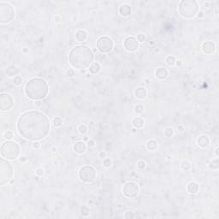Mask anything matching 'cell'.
<instances>
[{"label": "cell", "mask_w": 219, "mask_h": 219, "mask_svg": "<svg viewBox=\"0 0 219 219\" xmlns=\"http://www.w3.org/2000/svg\"><path fill=\"white\" fill-rule=\"evenodd\" d=\"M20 134L25 139L37 141L44 139L50 132L51 123L48 117L43 113L31 110L21 116L17 123Z\"/></svg>", "instance_id": "obj_1"}, {"label": "cell", "mask_w": 219, "mask_h": 219, "mask_svg": "<svg viewBox=\"0 0 219 219\" xmlns=\"http://www.w3.org/2000/svg\"><path fill=\"white\" fill-rule=\"evenodd\" d=\"M94 56L91 49L86 45H76L70 52L69 59L71 66L78 69L83 70L92 64Z\"/></svg>", "instance_id": "obj_2"}, {"label": "cell", "mask_w": 219, "mask_h": 219, "mask_svg": "<svg viewBox=\"0 0 219 219\" xmlns=\"http://www.w3.org/2000/svg\"><path fill=\"white\" fill-rule=\"evenodd\" d=\"M48 84L40 78L30 79L25 86L26 95L33 100H39L45 98L48 93Z\"/></svg>", "instance_id": "obj_3"}, {"label": "cell", "mask_w": 219, "mask_h": 219, "mask_svg": "<svg viewBox=\"0 0 219 219\" xmlns=\"http://www.w3.org/2000/svg\"><path fill=\"white\" fill-rule=\"evenodd\" d=\"M199 11V4L194 0H183L179 5V12L184 18H192Z\"/></svg>", "instance_id": "obj_4"}, {"label": "cell", "mask_w": 219, "mask_h": 219, "mask_svg": "<svg viewBox=\"0 0 219 219\" xmlns=\"http://www.w3.org/2000/svg\"><path fill=\"white\" fill-rule=\"evenodd\" d=\"M1 156L7 160H14L20 154L18 144L14 141H5L1 146Z\"/></svg>", "instance_id": "obj_5"}, {"label": "cell", "mask_w": 219, "mask_h": 219, "mask_svg": "<svg viewBox=\"0 0 219 219\" xmlns=\"http://www.w3.org/2000/svg\"><path fill=\"white\" fill-rule=\"evenodd\" d=\"M14 169L10 163L7 161V159H3L2 158L0 159V184L2 186L8 183L13 177Z\"/></svg>", "instance_id": "obj_6"}, {"label": "cell", "mask_w": 219, "mask_h": 219, "mask_svg": "<svg viewBox=\"0 0 219 219\" xmlns=\"http://www.w3.org/2000/svg\"><path fill=\"white\" fill-rule=\"evenodd\" d=\"M15 17L14 8L6 3H0V22L2 24L9 23Z\"/></svg>", "instance_id": "obj_7"}, {"label": "cell", "mask_w": 219, "mask_h": 219, "mask_svg": "<svg viewBox=\"0 0 219 219\" xmlns=\"http://www.w3.org/2000/svg\"><path fill=\"white\" fill-rule=\"evenodd\" d=\"M79 177L84 183H92L96 178V170L92 166H83L79 171Z\"/></svg>", "instance_id": "obj_8"}, {"label": "cell", "mask_w": 219, "mask_h": 219, "mask_svg": "<svg viewBox=\"0 0 219 219\" xmlns=\"http://www.w3.org/2000/svg\"><path fill=\"white\" fill-rule=\"evenodd\" d=\"M114 46L112 39L106 36L100 37L97 40V48L101 53H109Z\"/></svg>", "instance_id": "obj_9"}, {"label": "cell", "mask_w": 219, "mask_h": 219, "mask_svg": "<svg viewBox=\"0 0 219 219\" xmlns=\"http://www.w3.org/2000/svg\"><path fill=\"white\" fill-rule=\"evenodd\" d=\"M123 193L127 198H135L139 194V187L135 183L128 182L124 185Z\"/></svg>", "instance_id": "obj_10"}, {"label": "cell", "mask_w": 219, "mask_h": 219, "mask_svg": "<svg viewBox=\"0 0 219 219\" xmlns=\"http://www.w3.org/2000/svg\"><path fill=\"white\" fill-rule=\"evenodd\" d=\"M14 105V99L9 93H2L0 95V110L4 111L12 108Z\"/></svg>", "instance_id": "obj_11"}, {"label": "cell", "mask_w": 219, "mask_h": 219, "mask_svg": "<svg viewBox=\"0 0 219 219\" xmlns=\"http://www.w3.org/2000/svg\"><path fill=\"white\" fill-rule=\"evenodd\" d=\"M139 41L134 37H128L124 40V47L128 52H135L139 48Z\"/></svg>", "instance_id": "obj_12"}, {"label": "cell", "mask_w": 219, "mask_h": 219, "mask_svg": "<svg viewBox=\"0 0 219 219\" xmlns=\"http://www.w3.org/2000/svg\"><path fill=\"white\" fill-rule=\"evenodd\" d=\"M202 49L203 52L206 54H212L215 50H216V46L215 44L211 41H206L202 45Z\"/></svg>", "instance_id": "obj_13"}, {"label": "cell", "mask_w": 219, "mask_h": 219, "mask_svg": "<svg viewBox=\"0 0 219 219\" xmlns=\"http://www.w3.org/2000/svg\"><path fill=\"white\" fill-rule=\"evenodd\" d=\"M86 149H87V146H86V144L83 141H77L74 145V151L78 154L84 153Z\"/></svg>", "instance_id": "obj_14"}, {"label": "cell", "mask_w": 219, "mask_h": 219, "mask_svg": "<svg viewBox=\"0 0 219 219\" xmlns=\"http://www.w3.org/2000/svg\"><path fill=\"white\" fill-rule=\"evenodd\" d=\"M134 95L138 99H144L146 97V95H147V91H146L145 87H138V88L135 89Z\"/></svg>", "instance_id": "obj_15"}, {"label": "cell", "mask_w": 219, "mask_h": 219, "mask_svg": "<svg viewBox=\"0 0 219 219\" xmlns=\"http://www.w3.org/2000/svg\"><path fill=\"white\" fill-rule=\"evenodd\" d=\"M156 77L159 80H164L168 76V70L164 67H160L156 70Z\"/></svg>", "instance_id": "obj_16"}, {"label": "cell", "mask_w": 219, "mask_h": 219, "mask_svg": "<svg viewBox=\"0 0 219 219\" xmlns=\"http://www.w3.org/2000/svg\"><path fill=\"white\" fill-rule=\"evenodd\" d=\"M87 33L85 30H78L75 33V39L79 42H83L87 39Z\"/></svg>", "instance_id": "obj_17"}, {"label": "cell", "mask_w": 219, "mask_h": 219, "mask_svg": "<svg viewBox=\"0 0 219 219\" xmlns=\"http://www.w3.org/2000/svg\"><path fill=\"white\" fill-rule=\"evenodd\" d=\"M131 7L128 4H123L119 9V12L123 17H128L131 14Z\"/></svg>", "instance_id": "obj_18"}, {"label": "cell", "mask_w": 219, "mask_h": 219, "mask_svg": "<svg viewBox=\"0 0 219 219\" xmlns=\"http://www.w3.org/2000/svg\"><path fill=\"white\" fill-rule=\"evenodd\" d=\"M209 143H210V140L205 135H202L198 139V145L202 148H205V147L208 146Z\"/></svg>", "instance_id": "obj_19"}, {"label": "cell", "mask_w": 219, "mask_h": 219, "mask_svg": "<svg viewBox=\"0 0 219 219\" xmlns=\"http://www.w3.org/2000/svg\"><path fill=\"white\" fill-rule=\"evenodd\" d=\"M132 123L134 127L136 128H141L144 126V120L140 117H135L133 119Z\"/></svg>", "instance_id": "obj_20"}, {"label": "cell", "mask_w": 219, "mask_h": 219, "mask_svg": "<svg viewBox=\"0 0 219 219\" xmlns=\"http://www.w3.org/2000/svg\"><path fill=\"white\" fill-rule=\"evenodd\" d=\"M187 190L190 194H196L199 191V185L196 183H190L187 186Z\"/></svg>", "instance_id": "obj_21"}, {"label": "cell", "mask_w": 219, "mask_h": 219, "mask_svg": "<svg viewBox=\"0 0 219 219\" xmlns=\"http://www.w3.org/2000/svg\"><path fill=\"white\" fill-rule=\"evenodd\" d=\"M90 72L92 74H98L100 70V65L98 63H93L89 68Z\"/></svg>", "instance_id": "obj_22"}, {"label": "cell", "mask_w": 219, "mask_h": 219, "mask_svg": "<svg viewBox=\"0 0 219 219\" xmlns=\"http://www.w3.org/2000/svg\"><path fill=\"white\" fill-rule=\"evenodd\" d=\"M146 147H147L149 150L153 151V150L157 149V147H158V144H157V142H156L155 140H149V141L147 142V144H146Z\"/></svg>", "instance_id": "obj_23"}, {"label": "cell", "mask_w": 219, "mask_h": 219, "mask_svg": "<svg viewBox=\"0 0 219 219\" xmlns=\"http://www.w3.org/2000/svg\"><path fill=\"white\" fill-rule=\"evenodd\" d=\"M53 124L56 127H60L63 124V119L61 117H55L53 119Z\"/></svg>", "instance_id": "obj_24"}, {"label": "cell", "mask_w": 219, "mask_h": 219, "mask_svg": "<svg viewBox=\"0 0 219 219\" xmlns=\"http://www.w3.org/2000/svg\"><path fill=\"white\" fill-rule=\"evenodd\" d=\"M173 133H174V130L172 128H167L164 130V134L166 137H171L173 135Z\"/></svg>", "instance_id": "obj_25"}, {"label": "cell", "mask_w": 219, "mask_h": 219, "mask_svg": "<svg viewBox=\"0 0 219 219\" xmlns=\"http://www.w3.org/2000/svg\"><path fill=\"white\" fill-rule=\"evenodd\" d=\"M166 62L169 65H174L175 63H176V58L174 56H169L166 59Z\"/></svg>", "instance_id": "obj_26"}, {"label": "cell", "mask_w": 219, "mask_h": 219, "mask_svg": "<svg viewBox=\"0 0 219 219\" xmlns=\"http://www.w3.org/2000/svg\"><path fill=\"white\" fill-rule=\"evenodd\" d=\"M22 83V78L20 75H17L14 78V84H16L17 86H20Z\"/></svg>", "instance_id": "obj_27"}, {"label": "cell", "mask_w": 219, "mask_h": 219, "mask_svg": "<svg viewBox=\"0 0 219 219\" xmlns=\"http://www.w3.org/2000/svg\"><path fill=\"white\" fill-rule=\"evenodd\" d=\"M190 167H191V165H190V164H189L188 162H187V161L183 162V164H182V168H183V169H184V170H188V169H190Z\"/></svg>", "instance_id": "obj_28"}, {"label": "cell", "mask_w": 219, "mask_h": 219, "mask_svg": "<svg viewBox=\"0 0 219 219\" xmlns=\"http://www.w3.org/2000/svg\"><path fill=\"white\" fill-rule=\"evenodd\" d=\"M4 138L7 139V140H10L13 138V133L11 131H7L5 134H4Z\"/></svg>", "instance_id": "obj_29"}, {"label": "cell", "mask_w": 219, "mask_h": 219, "mask_svg": "<svg viewBox=\"0 0 219 219\" xmlns=\"http://www.w3.org/2000/svg\"><path fill=\"white\" fill-rule=\"evenodd\" d=\"M143 110H144V107H143V105H138L137 106H135V112H136V113H142V112H143Z\"/></svg>", "instance_id": "obj_30"}, {"label": "cell", "mask_w": 219, "mask_h": 219, "mask_svg": "<svg viewBox=\"0 0 219 219\" xmlns=\"http://www.w3.org/2000/svg\"><path fill=\"white\" fill-rule=\"evenodd\" d=\"M78 130H79V132H80L81 134H85V133L87 132V128L86 127V125H81V126H79Z\"/></svg>", "instance_id": "obj_31"}, {"label": "cell", "mask_w": 219, "mask_h": 219, "mask_svg": "<svg viewBox=\"0 0 219 219\" xmlns=\"http://www.w3.org/2000/svg\"><path fill=\"white\" fill-rule=\"evenodd\" d=\"M104 165H105L106 168L110 167V165H111V160H110V158H105V159L104 160Z\"/></svg>", "instance_id": "obj_32"}, {"label": "cell", "mask_w": 219, "mask_h": 219, "mask_svg": "<svg viewBox=\"0 0 219 219\" xmlns=\"http://www.w3.org/2000/svg\"><path fill=\"white\" fill-rule=\"evenodd\" d=\"M134 215L132 211H128L125 214V218H134Z\"/></svg>", "instance_id": "obj_33"}, {"label": "cell", "mask_w": 219, "mask_h": 219, "mask_svg": "<svg viewBox=\"0 0 219 219\" xmlns=\"http://www.w3.org/2000/svg\"><path fill=\"white\" fill-rule=\"evenodd\" d=\"M145 35L144 34H139L138 36H137V40L139 41V42H144V40H145Z\"/></svg>", "instance_id": "obj_34"}, {"label": "cell", "mask_w": 219, "mask_h": 219, "mask_svg": "<svg viewBox=\"0 0 219 219\" xmlns=\"http://www.w3.org/2000/svg\"><path fill=\"white\" fill-rule=\"evenodd\" d=\"M138 168H140V169H144L145 168V166H146V163L144 162V161H139L138 162Z\"/></svg>", "instance_id": "obj_35"}, {"label": "cell", "mask_w": 219, "mask_h": 219, "mask_svg": "<svg viewBox=\"0 0 219 219\" xmlns=\"http://www.w3.org/2000/svg\"><path fill=\"white\" fill-rule=\"evenodd\" d=\"M36 174L38 175V176H42L43 174H44V171H43V169H37V171H36Z\"/></svg>", "instance_id": "obj_36"}, {"label": "cell", "mask_w": 219, "mask_h": 219, "mask_svg": "<svg viewBox=\"0 0 219 219\" xmlns=\"http://www.w3.org/2000/svg\"><path fill=\"white\" fill-rule=\"evenodd\" d=\"M67 74L69 75V76H74V71L73 70H69V71L67 72Z\"/></svg>", "instance_id": "obj_37"}, {"label": "cell", "mask_w": 219, "mask_h": 219, "mask_svg": "<svg viewBox=\"0 0 219 219\" xmlns=\"http://www.w3.org/2000/svg\"><path fill=\"white\" fill-rule=\"evenodd\" d=\"M88 146H94V141H93V140H89V141H88Z\"/></svg>", "instance_id": "obj_38"}, {"label": "cell", "mask_w": 219, "mask_h": 219, "mask_svg": "<svg viewBox=\"0 0 219 219\" xmlns=\"http://www.w3.org/2000/svg\"><path fill=\"white\" fill-rule=\"evenodd\" d=\"M100 158H105V152H100Z\"/></svg>", "instance_id": "obj_39"}, {"label": "cell", "mask_w": 219, "mask_h": 219, "mask_svg": "<svg viewBox=\"0 0 219 219\" xmlns=\"http://www.w3.org/2000/svg\"><path fill=\"white\" fill-rule=\"evenodd\" d=\"M216 154H217V156H218L219 154H218V147L216 149Z\"/></svg>", "instance_id": "obj_40"}, {"label": "cell", "mask_w": 219, "mask_h": 219, "mask_svg": "<svg viewBox=\"0 0 219 219\" xmlns=\"http://www.w3.org/2000/svg\"><path fill=\"white\" fill-rule=\"evenodd\" d=\"M39 143H35V147H39Z\"/></svg>", "instance_id": "obj_41"}]
</instances>
